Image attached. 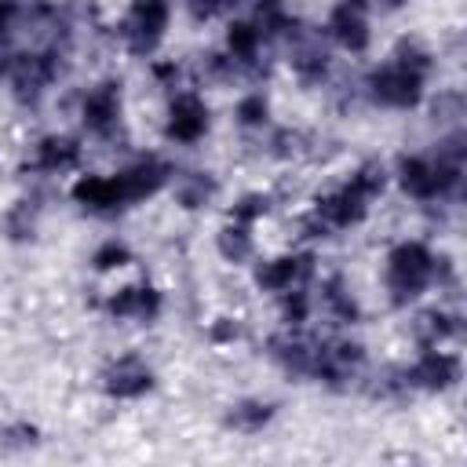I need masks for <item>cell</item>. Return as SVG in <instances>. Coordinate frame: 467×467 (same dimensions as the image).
<instances>
[{
  "label": "cell",
  "instance_id": "6da1fadb",
  "mask_svg": "<svg viewBox=\"0 0 467 467\" xmlns=\"http://www.w3.org/2000/svg\"><path fill=\"white\" fill-rule=\"evenodd\" d=\"M171 179H175L171 164L164 157L146 153L135 164L120 168L117 175H80L73 182L69 197L91 215H117V212H124L139 201L157 197Z\"/></svg>",
  "mask_w": 467,
  "mask_h": 467
},
{
  "label": "cell",
  "instance_id": "7a4b0ae2",
  "mask_svg": "<svg viewBox=\"0 0 467 467\" xmlns=\"http://www.w3.org/2000/svg\"><path fill=\"white\" fill-rule=\"evenodd\" d=\"M383 186H387V171L379 161L358 164L343 186H336L314 201V212L306 215V230L325 237V234L350 230V226L365 223V215H368L372 201L383 193Z\"/></svg>",
  "mask_w": 467,
  "mask_h": 467
},
{
  "label": "cell",
  "instance_id": "3957f363",
  "mask_svg": "<svg viewBox=\"0 0 467 467\" xmlns=\"http://www.w3.org/2000/svg\"><path fill=\"white\" fill-rule=\"evenodd\" d=\"M463 157H467V139H463V131H452L449 139L438 142L434 153L401 157L398 161V186L412 201H449L460 193Z\"/></svg>",
  "mask_w": 467,
  "mask_h": 467
},
{
  "label": "cell",
  "instance_id": "277c9868",
  "mask_svg": "<svg viewBox=\"0 0 467 467\" xmlns=\"http://www.w3.org/2000/svg\"><path fill=\"white\" fill-rule=\"evenodd\" d=\"M431 51L416 40H401L390 62L376 66L365 77V95L368 102L383 109H416L423 102V84L431 73Z\"/></svg>",
  "mask_w": 467,
  "mask_h": 467
},
{
  "label": "cell",
  "instance_id": "5b68a950",
  "mask_svg": "<svg viewBox=\"0 0 467 467\" xmlns=\"http://www.w3.org/2000/svg\"><path fill=\"white\" fill-rule=\"evenodd\" d=\"M66 55L69 47L66 44H40V47H18L11 66H7V77L11 80V91L22 106H36L44 99V91L62 77L66 69Z\"/></svg>",
  "mask_w": 467,
  "mask_h": 467
},
{
  "label": "cell",
  "instance_id": "8992f818",
  "mask_svg": "<svg viewBox=\"0 0 467 467\" xmlns=\"http://www.w3.org/2000/svg\"><path fill=\"white\" fill-rule=\"evenodd\" d=\"M434 285V252L423 241H401L387 255V292L394 306L416 303Z\"/></svg>",
  "mask_w": 467,
  "mask_h": 467
},
{
  "label": "cell",
  "instance_id": "52a82bcc",
  "mask_svg": "<svg viewBox=\"0 0 467 467\" xmlns=\"http://www.w3.org/2000/svg\"><path fill=\"white\" fill-rule=\"evenodd\" d=\"M171 4L168 0H131L128 18L120 22V36L131 55H153L168 33Z\"/></svg>",
  "mask_w": 467,
  "mask_h": 467
},
{
  "label": "cell",
  "instance_id": "ba28073f",
  "mask_svg": "<svg viewBox=\"0 0 467 467\" xmlns=\"http://www.w3.org/2000/svg\"><path fill=\"white\" fill-rule=\"evenodd\" d=\"M361 368H365V347L361 343H354V339H317L310 379L339 390V387H350Z\"/></svg>",
  "mask_w": 467,
  "mask_h": 467
},
{
  "label": "cell",
  "instance_id": "9c48e42d",
  "mask_svg": "<svg viewBox=\"0 0 467 467\" xmlns=\"http://www.w3.org/2000/svg\"><path fill=\"white\" fill-rule=\"evenodd\" d=\"M120 117H124V91H120V80L113 77L95 84L80 102V120L95 139H113L120 128Z\"/></svg>",
  "mask_w": 467,
  "mask_h": 467
},
{
  "label": "cell",
  "instance_id": "30bf717a",
  "mask_svg": "<svg viewBox=\"0 0 467 467\" xmlns=\"http://www.w3.org/2000/svg\"><path fill=\"white\" fill-rule=\"evenodd\" d=\"M212 128V113L208 102L197 91H179L168 106V120H164V139L179 142V146H193L208 135Z\"/></svg>",
  "mask_w": 467,
  "mask_h": 467
},
{
  "label": "cell",
  "instance_id": "8fae6325",
  "mask_svg": "<svg viewBox=\"0 0 467 467\" xmlns=\"http://www.w3.org/2000/svg\"><path fill=\"white\" fill-rule=\"evenodd\" d=\"M401 379H405V390H431V394H441V390L456 387V379H460V358L449 354V350L427 347L409 368H401Z\"/></svg>",
  "mask_w": 467,
  "mask_h": 467
},
{
  "label": "cell",
  "instance_id": "7c38bea8",
  "mask_svg": "<svg viewBox=\"0 0 467 467\" xmlns=\"http://www.w3.org/2000/svg\"><path fill=\"white\" fill-rule=\"evenodd\" d=\"M314 252H288V255H277V259H266L255 266V285L263 292H288V288H303L314 281Z\"/></svg>",
  "mask_w": 467,
  "mask_h": 467
},
{
  "label": "cell",
  "instance_id": "4fadbf2b",
  "mask_svg": "<svg viewBox=\"0 0 467 467\" xmlns=\"http://www.w3.org/2000/svg\"><path fill=\"white\" fill-rule=\"evenodd\" d=\"M102 390L117 401H135L153 390V368L139 354H120L102 372Z\"/></svg>",
  "mask_w": 467,
  "mask_h": 467
},
{
  "label": "cell",
  "instance_id": "5bb4252c",
  "mask_svg": "<svg viewBox=\"0 0 467 467\" xmlns=\"http://www.w3.org/2000/svg\"><path fill=\"white\" fill-rule=\"evenodd\" d=\"M325 33H328L343 51H350V55L368 51V40H372L365 7L347 4V0H339V4L328 11V18H325Z\"/></svg>",
  "mask_w": 467,
  "mask_h": 467
},
{
  "label": "cell",
  "instance_id": "9a60e30c",
  "mask_svg": "<svg viewBox=\"0 0 467 467\" xmlns=\"http://www.w3.org/2000/svg\"><path fill=\"white\" fill-rule=\"evenodd\" d=\"M161 306H164V299L150 281L124 285L106 299V314L113 321H153L161 314Z\"/></svg>",
  "mask_w": 467,
  "mask_h": 467
},
{
  "label": "cell",
  "instance_id": "2e32d148",
  "mask_svg": "<svg viewBox=\"0 0 467 467\" xmlns=\"http://www.w3.org/2000/svg\"><path fill=\"white\" fill-rule=\"evenodd\" d=\"M314 350H317V339L296 332L292 325H285V332H274L266 339V354L288 372V376H310L314 368Z\"/></svg>",
  "mask_w": 467,
  "mask_h": 467
},
{
  "label": "cell",
  "instance_id": "e0dca14e",
  "mask_svg": "<svg viewBox=\"0 0 467 467\" xmlns=\"http://www.w3.org/2000/svg\"><path fill=\"white\" fill-rule=\"evenodd\" d=\"M29 168L40 175H66V171L80 168V142L73 135H44L33 146Z\"/></svg>",
  "mask_w": 467,
  "mask_h": 467
},
{
  "label": "cell",
  "instance_id": "ac0fdd59",
  "mask_svg": "<svg viewBox=\"0 0 467 467\" xmlns=\"http://www.w3.org/2000/svg\"><path fill=\"white\" fill-rule=\"evenodd\" d=\"M296 40V47H292V73L299 77V84H306V88H314V84H321L325 77H328V66H332V58H328V51H325V44L317 40V36H303V33H296L292 36Z\"/></svg>",
  "mask_w": 467,
  "mask_h": 467
},
{
  "label": "cell",
  "instance_id": "d6986e66",
  "mask_svg": "<svg viewBox=\"0 0 467 467\" xmlns=\"http://www.w3.org/2000/svg\"><path fill=\"white\" fill-rule=\"evenodd\" d=\"M321 306L339 325H358L361 321V306H358V299L350 296V285L339 274H332V277L321 281Z\"/></svg>",
  "mask_w": 467,
  "mask_h": 467
},
{
  "label": "cell",
  "instance_id": "ffe728a7",
  "mask_svg": "<svg viewBox=\"0 0 467 467\" xmlns=\"http://www.w3.org/2000/svg\"><path fill=\"white\" fill-rule=\"evenodd\" d=\"M252 26L259 29L263 40H277V36H288L292 40L299 33V22L285 7V0H255V22Z\"/></svg>",
  "mask_w": 467,
  "mask_h": 467
},
{
  "label": "cell",
  "instance_id": "44dd1931",
  "mask_svg": "<svg viewBox=\"0 0 467 467\" xmlns=\"http://www.w3.org/2000/svg\"><path fill=\"white\" fill-rule=\"evenodd\" d=\"M274 416H277V405H274V401L244 398V401L230 405V412H226V427L241 431V434H259Z\"/></svg>",
  "mask_w": 467,
  "mask_h": 467
},
{
  "label": "cell",
  "instance_id": "7402d4cb",
  "mask_svg": "<svg viewBox=\"0 0 467 467\" xmlns=\"http://www.w3.org/2000/svg\"><path fill=\"white\" fill-rule=\"evenodd\" d=\"M259 47H263V36L252 22H230L226 29V55L234 58V66H244L252 69L259 62Z\"/></svg>",
  "mask_w": 467,
  "mask_h": 467
},
{
  "label": "cell",
  "instance_id": "603a6c76",
  "mask_svg": "<svg viewBox=\"0 0 467 467\" xmlns=\"http://www.w3.org/2000/svg\"><path fill=\"white\" fill-rule=\"evenodd\" d=\"M460 336V317L456 314H445V310H423L416 317V339L420 347H441L445 339H456Z\"/></svg>",
  "mask_w": 467,
  "mask_h": 467
},
{
  "label": "cell",
  "instance_id": "cb8c5ba5",
  "mask_svg": "<svg viewBox=\"0 0 467 467\" xmlns=\"http://www.w3.org/2000/svg\"><path fill=\"white\" fill-rule=\"evenodd\" d=\"M215 244H219V255H223L226 263H244V259H252V252H255V241H252V226H244V223H234V219H230V223L219 230Z\"/></svg>",
  "mask_w": 467,
  "mask_h": 467
},
{
  "label": "cell",
  "instance_id": "d4e9b609",
  "mask_svg": "<svg viewBox=\"0 0 467 467\" xmlns=\"http://www.w3.org/2000/svg\"><path fill=\"white\" fill-rule=\"evenodd\" d=\"M215 190H219V182L208 171H186L175 186V197H179L182 208H204L215 197Z\"/></svg>",
  "mask_w": 467,
  "mask_h": 467
},
{
  "label": "cell",
  "instance_id": "484cf974",
  "mask_svg": "<svg viewBox=\"0 0 467 467\" xmlns=\"http://www.w3.org/2000/svg\"><path fill=\"white\" fill-rule=\"evenodd\" d=\"M36 215H40V201L36 197H22L15 201V208L4 219V230L11 241H33L36 237Z\"/></svg>",
  "mask_w": 467,
  "mask_h": 467
},
{
  "label": "cell",
  "instance_id": "4316f807",
  "mask_svg": "<svg viewBox=\"0 0 467 467\" xmlns=\"http://www.w3.org/2000/svg\"><path fill=\"white\" fill-rule=\"evenodd\" d=\"M277 303H281V321L292 325V328H299V325L306 321V314H310V285L281 292Z\"/></svg>",
  "mask_w": 467,
  "mask_h": 467
},
{
  "label": "cell",
  "instance_id": "83f0119b",
  "mask_svg": "<svg viewBox=\"0 0 467 467\" xmlns=\"http://www.w3.org/2000/svg\"><path fill=\"white\" fill-rule=\"evenodd\" d=\"M128 263H131V248H128L124 241H117V237L102 241V244L95 248V255H91V266H95L99 274L120 270V266H128Z\"/></svg>",
  "mask_w": 467,
  "mask_h": 467
},
{
  "label": "cell",
  "instance_id": "f1b7e54d",
  "mask_svg": "<svg viewBox=\"0 0 467 467\" xmlns=\"http://www.w3.org/2000/svg\"><path fill=\"white\" fill-rule=\"evenodd\" d=\"M234 117H237V124H241V128H263V124L270 120V102H266V95H263V91L244 95V99L237 102Z\"/></svg>",
  "mask_w": 467,
  "mask_h": 467
},
{
  "label": "cell",
  "instance_id": "f546056e",
  "mask_svg": "<svg viewBox=\"0 0 467 467\" xmlns=\"http://www.w3.org/2000/svg\"><path fill=\"white\" fill-rule=\"evenodd\" d=\"M270 212V193H244L234 208H230V219L234 223H244V226H252L255 219H263Z\"/></svg>",
  "mask_w": 467,
  "mask_h": 467
},
{
  "label": "cell",
  "instance_id": "4dcf8cb0",
  "mask_svg": "<svg viewBox=\"0 0 467 467\" xmlns=\"http://www.w3.org/2000/svg\"><path fill=\"white\" fill-rule=\"evenodd\" d=\"M0 441L11 449H29V445H36V427L33 423H11V427H4Z\"/></svg>",
  "mask_w": 467,
  "mask_h": 467
},
{
  "label": "cell",
  "instance_id": "1f68e13d",
  "mask_svg": "<svg viewBox=\"0 0 467 467\" xmlns=\"http://www.w3.org/2000/svg\"><path fill=\"white\" fill-rule=\"evenodd\" d=\"M208 336H212V343H234V339H241V325H237V317H215Z\"/></svg>",
  "mask_w": 467,
  "mask_h": 467
},
{
  "label": "cell",
  "instance_id": "d6a6232c",
  "mask_svg": "<svg viewBox=\"0 0 467 467\" xmlns=\"http://www.w3.org/2000/svg\"><path fill=\"white\" fill-rule=\"evenodd\" d=\"M186 7L193 15V22H212L215 15H223V4L219 0H186Z\"/></svg>",
  "mask_w": 467,
  "mask_h": 467
},
{
  "label": "cell",
  "instance_id": "836d02e7",
  "mask_svg": "<svg viewBox=\"0 0 467 467\" xmlns=\"http://www.w3.org/2000/svg\"><path fill=\"white\" fill-rule=\"evenodd\" d=\"M372 4H379V7H401V0H372Z\"/></svg>",
  "mask_w": 467,
  "mask_h": 467
},
{
  "label": "cell",
  "instance_id": "e575fe53",
  "mask_svg": "<svg viewBox=\"0 0 467 467\" xmlns=\"http://www.w3.org/2000/svg\"><path fill=\"white\" fill-rule=\"evenodd\" d=\"M219 4H223V11H226V7H237V4H244V0H219Z\"/></svg>",
  "mask_w": 467,
  "mask_h": 467
}]
</instances>
